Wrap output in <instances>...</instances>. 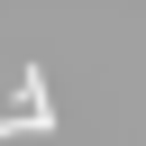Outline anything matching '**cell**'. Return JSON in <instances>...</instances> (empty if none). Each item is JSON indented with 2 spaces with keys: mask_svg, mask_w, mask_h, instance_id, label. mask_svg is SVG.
Here are the masks:
<instances>
[{
  "mask_svg": "<svg viewBox=\"0 0 146 146\" xmlns=\"http://www.w3.org/2000/svg\"><path fill=\"white\" fill-rule=\"evenodd\" d=\"M9 128H27V137H46V128H55V100H46V73H36V64L18 73V119H9Z\"/></svg>",
  "mask_w": 146,
  "mask_h": 146,
  "instance_id": "cell-1",
  "label": "cell"
},
{
  "mask_svg": "<svg viewBox=\"0 0 146 146\" xmlns=\"http://www.w3.org/2000/svg\"><path fill=\"white\" fill-rule=\"evenodd\" d=\"M9 137H18V128H9V119H0V146H9Z\"/></svg>",
  "mask_w": 146,
  "mask_h": 146,
  "instance_id": "cell-2",
  "label": "cell"
}]
</instances>
